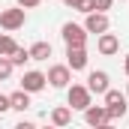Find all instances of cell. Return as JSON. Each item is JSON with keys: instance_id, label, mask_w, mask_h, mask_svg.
<instances>
[{"instance_id": "obj_1", "label": "cell", "mask_w": 129, "mask_h": 129, "mask_svg": "<svg viewBox=\"0 0 129 129\" xmlns=\"http://www.w3.org/2000/svg\"><path fill=\"white\" fill-rule=\"evenodd\" d=\"M102 99H105V108H108V117H111V120H123V117H126V111H129V105H126L129 96L126 93L108 87V90L102 93Z\"/></svg>"}, {"instance_id": "obj_2", "label": "cell", "mask_w": 129, "mask_h": 129, "mask_svg": "<svg viewBox=\"0 0 129 129\" xmlns=\"http://www.w3.org/2000/svg\"><path fill=\"white\" fill-rule=\"evenodd\" d=\"M66 102L72 111H84L93 102V93L87 90V84H72V87H66Z\"/></svg>"}, {"instance_id": "obj_3", "label": "cell", "mask_w": 129, "mask_h": 129, "mask_svg": "<svg viewBox=\"0 0 129 129\" xmlns=\"http://www.w3.org/2000/svg\"><path fill=\"white\" fill-rule=\"evenodd\" d=\"M24 21H27V15H24V9H21L18 3H15L12 9H3V12H0V27H3L6 33L21 30V27H24Z\"/></svg>"}, {"instance_id": "obj_4", "label": "cell", "mask_w": 129, "mask_h": 129, "mask_svg": "<svg viewBox=\"0 0 129 129\" xmlns=\"http://www.w3.org/2000/svg\"><path fill=\"white\" fill-rule=\"evenodd\" d=\"M45 78H48V84H51L54 90H66L69 81H72V69L66 63H57V66H51V69L45 72Z\"/></svg>"}, {"instance_id": "obj_5", "label": "cell", "mask_w": 129, "mask_h": 129, "mask_svg": "<svg viewBox=\"0 0 129 129\" xmlns=\"http://www.w3.org/2000/svg\"><path fill=\"white\" fill-rule=\"evenodd\" d=\"M21 87L27 90V93H42L45 87H48V78H45V72H39V69H30V72H24L21 75Z\"/></svg>"}, {"instance_id": "obj_6", "label": "cell", "mask_w": 129, "mask_h": 129, "mask_svg": "<svg viewBox=\"0 0 129 129\" xmlns=\"http://www.w3.org/2000/svg\"><path fill=\"white\" fill-rule=\"evenodd\" d=\"M66 66L72 72L87 69V48L84 45H66Z\"/></svg>"}, {"instance_id": "obj_7", "label": "cell", "mask_w": 129, "mask_h": 129, "mask_svg": "<svg viewBox=\"0 0 129 129\" xmlns=\"http://www.w3.org/2000/svg\"><path fill=\"white\" fill-rule=\"evenodd\" d=\"M60 36H63L66 45H84V42H87V30H84V24H72V21H66L63 27H60Z\"/></svg>"}, {"instance_id": "obj_8", "label": "cell", "mask_w": 129, "mask_h": 129, "mask_svg": "<svg viewBox=\"0 0 129 129\" xmlns=\"http://www.w3.org/2000/svg\"><path fill=\"white\" fill-rule=\"evenodd\" d=\"M84 30L87 33H105L111 30V21H108V12H87V18H84Z\"/></svg>"}, {"instance_id": "obj_9", "label": "cell", "mask_w": 129, "mask_h": 129, "mask_svg": "<svg viewBox=\"0 0 129 129\" xmlns=\"http://www.w3.org/2000/svg\"><path fill=\"white\" fill-rule=\"evenodd\" d=\"M96 51L102 54V57H114V54L120 51V39H117L114 33H108V30L99 33L96 36Z\"/></svg>"}, {"instance_id": "obj_10", "label": "cell", "mask_w": 129, "mask_h": 129, "mask_svg": "<svg viewBox=\"0 0 129 129\" xmlns=\"http://www.w3.org/2000/svg\"><path fill=\"white\" fill-rule=\"evenodd\" d=\"M84 120H87L90 126H108V123H111L108 108H105V105H93V102L84 108Z\"/></svg>"}, {"instance_id": "obj_11", "label": "cell", "mask_w": 129, "mask_h": 129, "mask_svg": "<svg viewBox=\"0 0 129 129\" xmlns=\"http://www.w3.org/2000/svg\"><path fill=\"white\" fill-rule=\"evenodd\" d=\"M108 81H111V78H108V72H105V69H93V72L87 75V90H90V93H96V96H102V93L111 87Z\"/></svg>"}, {"instance_id": "obj_12", "label": "cell", "mask_w": 129, "mask_h": 129, "mask_svg": "<svg viewBox=\"0 0 129 129\" xmlns=\"http://www.w3.org/2000/svg\"><path fill=\"white\" fill-rule=\"evenodd\" d=\"M9 108L12 111H27L30 108V93L21 87V90H15V93H9Z\"/></svg>"}, {"instance_id": "obj_13", "label": "cell", "mask_w": 129, "mask_h": 129, "mask_svg": "<svg viewBox=\"0 0 129 129\" xmlns=\"http://www.w3.org/2000/svg\"><path fill=\"white\" fill-rule=\"evenodd\" d=\"M27 51H30V60H48L54 48H51V42H45V39H39V42H33V45L27 48Z\"/></svg>"}, {"instance_id": "obj_14", "label": "cell", "mask_w": 129, "mask_h": 129, "mask_svg": "<svg viewBox=\"0 0 129 129\" xmlns=\"http://www.w3.org/2000/svg\"><path fill=\"white\" fill-rule=\"evenodd\" d=\"M51 123H54V126H69V123H72V108H69V105H57V108H54V111H51Z\"/></svg>"}, {"instance_id": "obj_15", "label": "cell", "mask_w": 129, "mask_h": 129, "mask_svg": "<svg viewBox=\"0 0 129 129\" xmlns=\"http://www.w3.org/2000/svg\"><path fill=\"white\" fill-rule=\"evenodd\" d=\"M15 48H18V45H15V39H12L9 33H0V54H3V57H9Z\"/></svg>"}, {"instance_id": "obj_16", "label": "cell", "mask_w": 129, "mask_h": 129, "mask_svg": "<svg viewBox=\"0 0 129 129\" xmlns=\"http://www.w3.org/2000/svg\"><path fill=\"white\" fill-rule=\"evenodd\" d=\"M63 3L69 9H75V12H84V15L93 12V0H63Z\"/></svg>"}, {"instance_id": "obj_17", "label": "cell", "mask_w": 129, "mask_h": 129, "mask_svg": "<svg viewBox=\"0 0 129 129\" xmlns=\"http://www.w3.org/2000/svg\"><path fill=\"white\" fill-rule=\"evenodd\" d=\"M9 60H12V66H24V63H27V60H30V51L18 45V48H15V51L9 54Z\"/></svg>"}, {"instance_id": "obj_18", "label": "cell", "mask_w": 129, "mask_h": 129, "mask_svg": "<svg viewBox=\"0 0 129 129\" xmlns=\"http://www.w3.org/2000/svg\"><path fill=\"white\" fill-rule=\"evenodd\" d=\"M12 69H15V66H12V60L0 54V81H9V78H12Z\"/></svg>"}, {"instance_id": "obj_19", "label": "cell", "mask_w": 129, "mask_h": 129, "mask_svg": "<svg viewBox=\"0 0 129 129\" xmlns=\"http://www.w3.org/2000/svg\"><path fill=\"white\" fill-rule=\"evenodd\" d=\"M114 6V0H93V12H108Z\"/></svg>"}, {"instance_id": "obj_20", "label": "cell", "mask_w": 129, "mask_h": 129, "mask_svg": "<svg viewBox=\"0 0 129 129\" xmlns=\"http://www.w3.org/2000/svg\"><path fill=\"white\" fill-rule=\"evenodd\" d=\"M15 3H18L21 9H36V6H39L42 0H15Z\"/></svg>"}, {"instance_id": "obj_21", "label": "cell", "mask_w": 129, "mask_h": 129, "mask_svg": "<svg viewBox=\"0 0 129 129\" xmlns=\"http://www.w3.org/2000/svg\"><path fill=\"white\" fill-rule=\"evenodd\" d=\"M9 111V96H0V114H6Z\"/></svg>"}, {"instance_id": "obj_22", "label": "cell", "mask_w": 129, "mask_h": 129, "mask_svg": "<svg viewBox=\"0 0 129 129\" xmlns=\"http://www.w3.org/2000/svg\"><path fill=\"white\" fill-rule=\"evenodd\" d=\"M123 72H126V75H129V54H126V57H123Z\"/></svg>"}, {"instance_id": "obj_23", "label": "cell", "mask_w": 129, "mask_h": 129, "mask_svg": "<svg viewBox=\"0 0 129 129\" xmlns=\"http://www.w3.org/2000/svg\"><path fill=\"white\" fill-rule=\"evenodd\" d=\"M126 96H129V84H126Z\"/></svg>"}, {"instance_id": "obj_24", "label": "cell", "mask_w": 129, "mask_h": 129, "mask_svg": "<svg viewBox=\"0 0 129 129\" xmlns=\"http://www.w3.org/2000/svg\"><path fill=\"white\" fill-rule=\"evenodd\" d=\"M60 3H63V0H60Z\"/></svg>"}, {"instance_id": "obj_25", "label": "cell", "mask_w": 129, "mask_h": 129, "mask_svg": "<svg viewBox=\"0 0 129 129\" xmlns=\"http://www.w3.org/2000/svg\"><path fill=\"white\" fill-rule=\"evenodd\" d=\"M120 3H123V0H120Z\"/></svg>"}]
</instances>
